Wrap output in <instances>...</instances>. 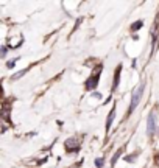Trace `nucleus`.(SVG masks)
Segmentation results:
<instances>
[{"instance_id": "f257e3e1", "label": "nucleus", "mask_w": 159, "mask_h": 168, "mask_svg": "<svg viewBox=\"0 0 159 168\" xmlns=\"http://www.w3.org/2000/svg\"><path fill=\"white\" fill-rule=\"evenodd\" d=\"M100 75H102V66H97V67H95V70L92 72V75L88 78V81H86V89H88V90H94L95 87H97Z\"/></svg>"}, {"instance_id": "f03ea898", "label": "nucleus", "mask_w": 159, "mask_h": 168, "mask_svg": "<svg viewBox=\"0 0 159 168\" xmlns=\"http://www.w3.org/2000/svg\"><path fill=\"white\" fill-rule=\"evenodd\" d=\"M144 86H145V84H139L137 87L134 89L133 97H131V104H130V111H128V114H131V112L134 111L136 106H137V103L140 101V97H142V92H144Z\"/></svg>"}, {"instance_id": "7ed1b4c3", "label": "nucleus", "mask_w": 159, "mask_h": 168, "mask_svg": "<svg viewBox=\"0 0 159 168\" xmlns=\"http://www.w3.org/2000/svg\"><path fill=\"white\" fill-rule=\"evenodd\" d=\"M154 131H156V115H154V112H150L148 121H147V134L153 135Z\"/></svg>"}, {"instance_id": "20e7f679", "label": "nucleus", "mask_w": 159, "mask_h": 168, "mask_svg": "<svg viewBox=\"0 0 159 168\" xmlns=\"http://www.w3.org/2000/svg\"><path fill=\"white\" fill-rule=\"evenodd\" d=\"M154 30H153V50H158L159 45V16L156 17V22H154Z\"/></svg>"}, {"instance_id": "39448f33", "label": "nucleus", "mask_w": 159, "mask_h": 168, "mask_svg": "<svg viewBox=\"0 0 159 168\" xmlns=\"http://www.w3.org/2000/svg\"><path fill=\"white\" fill-rule=\"evenodd\" d=\"M64 146H66V149L67 151H76V146H78V142H76V140L72 137V139H67L66 140V143H64Z\"/></svg>"}, {"instance_id": "423d86ee", "label": "nucleus", "mask_w": 159, "mask_h": 168, "mask_svg": "<svg viewBox=\"0 0 159 168\" xmlns=\"http://www.w3.org/2000/svg\"><path fill=\"white\" fill-rule=\"evenodd\" d=\"M120 70H122V67L119 66L117 67V70H116V73H114V83H112V92L117 89V86H119V81H120Z\"/></svg>"}, {"instance_id": "0eeeda50", "label": "nucleus", "mask_w": 159, "mask_h": 168, "mask_svg": "<svg viewBox=\"0 0 159 168\" xmlns=\"http://www.w3.org/2000/svg\"><path fill=\"white\" fill-rule=\"evenodd\" d=\"M114 117H116V112H114V111H111V112H109V115H108V119H106V132L109 131L111 125H112V121H114Z\"/></svg>"}, {"instance_id": "6e6552de", "label": "nucleus", "mask_w": 159, "mask_h": 168, "mask_svg": "<svg viewBox=\"0 0 159 168\" xmlns=\"http://www.w3.org/2000/svg\"><path fill=\"white\" fill-rule=\"evenodd\" d=\"M28 70H30V69H24V70L17 72L16 75H13V76H11V79H13V81H16V79H19V78H22V76H24V75L27 73V72H28Z\"/></svg>"}, {"instance_id": "1a4fd4ad", "label": "nucleus", "mask_w": 159, "mask_h": 168, "mask_svg": "<svg viewBox=\"0 0 159 168\" xmlns=\"http://www.w3.org/2000/svg\"><path fill=\"white\" fill-rule=\"evenodd\" d=\"M120 156H122V149H117V151H116V154H114V156H112V159H111V165H112V167L116 165L117 159H119Z\"/></svg>"}, {"instance_id": "9d476101", "label": "nucleus", "mask_w": 159, "mask_h": 168, "mask_svg": "<svg viewBox=\"0 0 159 168\" xmlns=\"http://www.w3.org/2000/svg\"><path fill=\"white\" fill-rule=\"evenodd\" d=\"M140 26H142V20H137V22H136V24H134L133 26H131V30H133V31H136V30H139Z\"/></svg>"}, {"instance_id": "9b49d317", "label": "nucleus", "mask_w": 159, "mask_h": 168, "mask_svg": "<svg viewBox=\"0 0 159 168\" xmlns=\"http://www.w3.org/2000/svg\"><path fill=\"white\" fill-rule=\"evenodd\" d=\"M16 61H19V59H17V58H16V59H11L10 62H6V67H8V69H11V67H14V66H16Z\"/></svg>"}, {"instance_id": "f8f14e48", "label": "nucleus", "mask_w": 159, "mask_h": 168, "mask_svg": "<svg viewBox=\"0 0 159 168\" xmlns=\"http://www.w3.org/2000/svg\"><path fill=\"white\" fill-rule=\"evenodd\" d=\"M95 167H103V159H102V157L95 160Z\"/></svg>"}, {"instance_id": "ddd939ff", "label": "nucleus", "mask_w": 159, "mask_h": 168, "mask_svg": "<svg viewBox=\"0 0 159 168\" xmlns=\"http://www.w3.org/2000/svg\"><path fill=\"white\" fill-rule=\"evenodd\" d=\"M6 47H2V58H5V54H6Z\"/></svg>"}, {"instance_id": "4468645a", "label": "nucleus", "mask_w": 159, "mask_h": 168, "mask_svg": "<svg viewBox=\"0 0 159 168\" xmlns=\"http://www.w3.org/2000/svg\"><path fill=\"white\" fill-rule=\"evenodd\" d=\"M158 134H159V129H158Z\"/></svg>"}]
</instances>
